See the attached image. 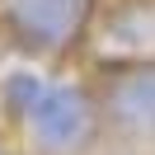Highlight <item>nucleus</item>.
Returning a JSON list of instances; mask_svg holds the SVG:
<instances>
[{
	"mask_svg": "<svg viewBox=\"0 0 155 155\" xmlns=\"http://www.w3.org/2000/svg\"><path fill=\"white\" fill-rule=\"evenodd\" d=\"M24 117H28L38 146H47V150H75L94 127L89 99L80 89H66V85H42Z\"/></svg>",
	"mask_w": 155,
	"mask_h": 155,
	"instance_id": "f257e3e1",
	"label": "nucleus"
},
{
	"mask_svg": "<svg viewBox=\"0 0 155 155\" xmlns=\"http://www.w3.org/2000/svg\"><path fill=\"white\" fill-rule=\"evenodd\" d=\"M85 14H89V0H5L10 33L33 52L71 42L85 24Z\"/></svg>",
	"mask_w": 155,
	"mask_h": 155,
	"instance_id": "f03ea898",
	"label": "nucleus"
},
{
	"mask_svg": "<svg viewBox=\"0 0 155 155\" xmlns=\"http://www.w3.org/2000/svg\"><path fill=\"white\" fill-rule=\"evenodd\" d=\"M113 113L136 132H155V66H132L113 80Z\"/></svg>",
	"mask_w": 155,
	"mask_h": 155,
	"instance_id": "7ed1b4c3",
	"label": "nucleus"
},
{
	"mask_svg": "<svg viewBox=\"0 0 155 155\" xmlns=\"http://www.w3.org/2000/svg\"><path fill=\"white\" fill-rule=\"evenodd\" d=\"M38 89H42V80L24 75V71H19V75H10V80H5V108L24 117V113H28V104L38 99Z\"/></svg>",
	"mask_w": 155,
	"mask_h": 155,
	"instance_id": "20e7f679",
	"label": "nucleus"
},
{
	"mask_svg": "<svg viewBox=\"0 0 155 155\" xmlns=\"http://www.w3.org/2000/svg\"><path fill=\"white\" fill-rule=\"evenodd\" d=\"M0 155H10V150H0Z\"/></svg>",
	"mask_w": 155,
	"mask_h": 155,
	"instance_id": "39448f33",
	"label": "nucleus"
}]
</instances>
